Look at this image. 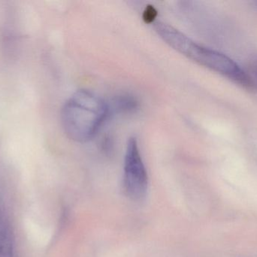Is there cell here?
<instances>
[{"label":"cell","instance_id":"cell-1","mask_svg":"<svg viewBox=\"0 0 257 257\" xmlns=\"http://www.w3.org/2000/svg\"><path fill=\"white\" fill-rule=\"evenodd\" d=\"M154 28L169 46L187 58L239 84L250 85L248 75L235 61L225 54L196 43L175 27L162 21H154Z\"/></svg>","mask_w":257,"mask_h":257},{"label":"cell","instance_id":"cell-2","mask_svg":"<svg viewBox=\"0 0 257 257\" xmlns=\"http://www.w3.org/2000/svg\"><path fill=\"white\" fill-rule=\"evenodd\" d=\"M108 106L96 94L87 90L74 93L63 106L62 125L69 138L86 143L97 134L108 115Z\"/></svg>","mask_w":257,"mask_h":257},{"label":"cell","instance_id":"cell-3","mask_svg":"<svg viewBox=\"0 0 257 257\" xmlns=\"http://www.w3.org/2000/svg\"><path fill=\"white\" fill-rule=\"evenodd\" d=\"M148 177L139 143L136 137H130L126 146L123 167V187L128 197L140 201L148 192Z\"/></svg>","mask_w":257,"mask_h":257},{"label":"cell","instance_id":"cell-4","mask_svg":"<svg viewBox=\"0 0 257 257\" xmlns=\"http://www.w3.org/2000/svg\"><path fill=\"white\" fill-rule=\"evenodd\" d=\"M15 241L10 220L0 205V257H14Z\"/></svg>","mask_w":257,"mask_h":257},{"label":"cell","instance_id":"cell-5","mask_svg":"<svg viewBox=\"0 0 257 257\" xmlns=\"http://www.w3.org/2000/svg\"><path fill=\"white\" fill-rule=\"evenodd\" d=\"M255 74H256V80H257V69L256 70V72H255Z\"/></svg>","mask_w":257,"mask_h":257}]
</instances>
